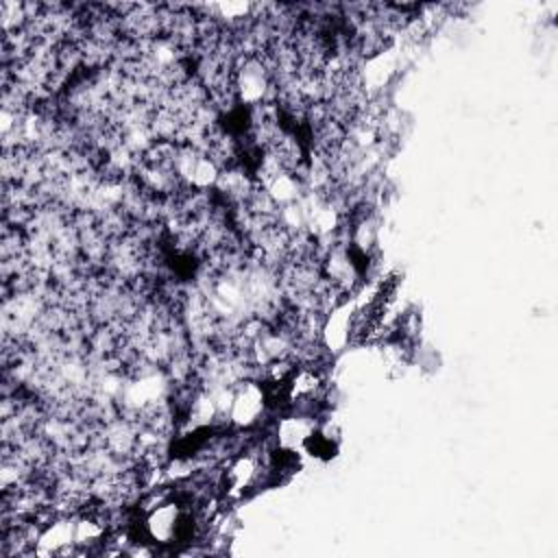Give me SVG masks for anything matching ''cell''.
<instances>
[{
	"instance_id": "6da1fadb",
	"label": "cell",
	"mask_w": 558,
	"mask_h": 558,
	"mask_svg": "<svg viewBox=\"0 0 558 558\" xmlns=\"http://www.w3.org/2000/svg\"><path fill=\"white\" fill-rule=\"evenodd\" d=\"M270 414L266 390L257 379H244L233 386L229 410V425L233 429H255L264 418H270Z\"/></svg>"
}]
</instances>
